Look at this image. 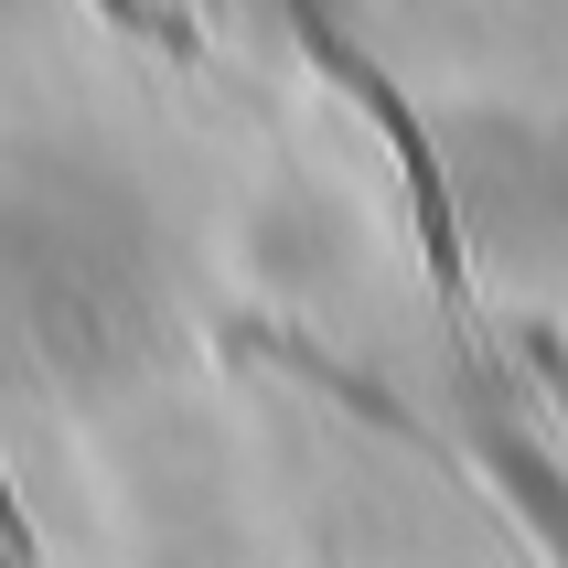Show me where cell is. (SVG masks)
Returning a JSON list of instances; mask_svg holds the SVG:
<instances>
[{
    "mask_svg": "<svg viewBox=\"0 0 568 568\" xmlns=\"http://www.w3.org/2000/svg\"><path fill=\"white\" fill-rule=\"evenodd\" d=\"M0 558H22V526H11V515H0Z\"/></svg>",
    "mask_w": 568,
    "mask_h": 568,
    "instance_id": "obj_1",
    "label": "cell"
}]
</instances>
